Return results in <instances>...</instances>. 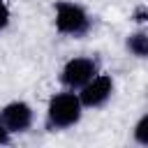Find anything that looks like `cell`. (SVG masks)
Instances as JSON below:
<instances>
[{
    "instance_id": "obj_1",
    "label": "cell",
    "mask_w": 148,
    "mask_h": 148,
    "mask_svg": "<svg viewBox=\"0 0 148 148\" xmlns=\"http://www.w3.org/2000/svg\"><path fill=\"white\" fill-rule=\"evenodd\" d=\"M81 116H83V106L76 90L58 92L49 99V106H46V130L49 132L69 130L81 120Z\"/></svg>"
},
{
    "instance_id": "obj_2",
    "label": "cell",
    "mask_w": 148,
    "mask_h": 148,
    "mask_svg": "<svg viewBox=\"0 0 148 148\" xmlns=\"http://www.w3.org/2000/svg\"><path fill=\"white\" fill-rule=\"evenodd\" d=\"M53 23H56V30H58L60 35L83 37V35H88V30H90V25H92V18H90V14H88L79 2L60 0V2H56Z\"/></svg>"
},
{
    "instance_id": "obj_3",
    "label": "cell",
    "mask_w": 148,
    "mask_h": 148,
    "mask_svg": "<svg viewBox=\"0 0 148 148\" xmlns=\"http://www.w3.org/2000/svg\"><path fill=\"white\" fill-rule=\"evenodd\" d=\"M99 72V62L90 56H76L72 60H67L60 69V83L65 86V90H79L83 88L95 74Z\"/></svg>"
},
{
    "instance_id": "obj_4",
    "label": "cell",
    "mask_w": 148,
    "mask_h": 148,
    "mask_svg": "<svg viewBox=\"0 0 148 148\" xmlns=\"http://www.w3.org/2000/svg\"><path fill=\"white\" fill-rule=\"evenodd\" d=\"M79 99H81V106L83 109H99L104 106L111 95H113V79L109 74H102L97 72L83 88H79Z\"/></svg>"
},
{
    "instance_id": "obj_5",
    "label": "cell",
    "mask_w": 148,
    "mask_h": 148,
    "mask_svg": "<svg viewBox=\"0 0 148 148\" xmlns=\"http://www.w3.org/2000/svg\"><path fill=\"white\" fill-rule=\"evenodd\" d=\"M35 120V113H32V106L23 99H16V102H9L0 109V123L7 127L9 134H23L30 130Z\"/></svg>"
},
{
    "instance_id": "obj_6",
    "label": "cell",
    "mask_w": 148,
    "mask_h": 148,
    "mask_svg": "<svg viewBox=\"0 0 148 148\" xmlns=\"http://www.w3.org/2000/svg\"><path fill=\"white\" fill-rule=\"evenodd\" d=\"M125 46H127V51H130L132 56H136V58H146V56H148V35H146L143 30H136V32L127 35Z\"/></svg>"
},
{
    "instance_id": "obj_7",
    "label": "cell",
    "mask_w": 148,
    "mask_h": 148,
    "mask_svg": "<svg viewBox=\"0 0 148 148\" xmlns=\"http://www.w3.org/2000/svg\"><path fill=\"white\" fill-rule=\"evenodd\" d=\"M132 136H134V141H136L139 146H148V113H143V116L136 120Z\"/></svg>"
},
{
    "instance_id": "obj_8",
    "label": "cell",
    "mask_w": 148,
    "mask_h": 148,
    "mask_svg": "<svg viewBox=\"0 0 148 148\" xmlns=\"http://www.w3.org/2000/svg\"><path fill=\"white\" fill-rule=\"evenodd\" d=\"M9 18H12L9 7H7V2H5V0H0V32L9 25Z\"/></svg>"
},
{
    "instance_id": "obj_9",
    "label": "cell",
    "mask_w": 148,
    "mask_h": 148,
    "mask_svg": "<svg viewBox=\"0 0 148 148\" xmlns=\"http://www.w3.org/2000/svg\"><path fill=\"white\" fill-rule=\"evenodd\" d=\"M9 141H12V134H9V132H7V127L0 123V146H7Z\"/></svg>"
},
{
    "instance_id": "obj_10",
    "label": "cell",
    "mask_w": 148,
    "mask_h": 148,
    "mask_svg": "<svg viewBox=\"0 0 148 148\" xmlns=\"http://www.w3.org/2000/svg\"><path fill=\"white\" fill-rule=\"evenodd\" d=\"M134 21H136V23H146V7H139V9L134 12Z\"/></svg>"
}]
</instances>
